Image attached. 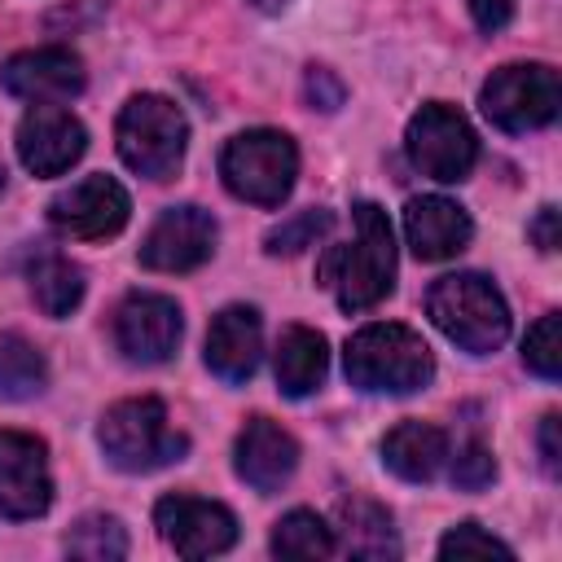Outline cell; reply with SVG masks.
Masks as SVG:
<instances>
[{"label": "cell", "mask_w": 562, "mask_h": 562, "mask_svg": "<svg viewBox=\"0 0 562 562\" xmlns=\"http://www.w3.org/2000/svg\"><path fill=\"white\" fill-rule=\"evenodd\" d=\"M97 443H101L105 461L123 474H149L171 461H184V452H189V439L167 426V408L154 395L110 404L97 426Z\"/></svg>", "instance_id": "277c9868"}, {"label": "cell", "mask_w": 562, "mask_h": 562, "mask_svg": "<svg viewBox=\"0 0 562 562\" xmlns=\"http://www.w3.org/2000/svg\"><path fill=\"white\" fill-rule=\"evenodd\" d=\"M224 189L250 206H281L299 176V145L277 127L237 132L220 154Z\"/></svg>", "instance_id": "8992f818"}, {"label": "cell", "mask_w": 562, "mask_h": 562, "mask_svg": "<svg viewBox=\"0 0 562 562\" xmlns=\"http://www.w3.org/2000/svg\"><path fill=\"white\" fill-rule=\"evenodd\" d=\"M303 92L312 101V110H338L347 101V83L329 70V66H307L303 75Z\"/></svg>", "instance_id": "f546056e"}, {"label": "cell", "mask_w": 562, "mask_h": 562, "mask_svg": "<svg viewBox=\"0 0 562 562\" xmlns=\"http://www.w3.org/2000/svg\"><path fill=\"white\" fill-rule=\"evenodd\" d=\"M154 527L180 558H215L237 540V518L228 505L184 492H171L154 505Z\"/></svg>", "instance_id": "8fae6325"}, {"label": "cell", "mask_w": 562, "mask_h": 562, "mask_svg": "<svg viewBox=\"0 0 562 562\" xmlns=\"http://www.w3.org/2000/svg\"><path fill=\"white\" fill-rule=\"evenodd\" d=\"M470 4V18H474V26L479 31H501L509 18H514V0H465Z\"/></svg>", "instance_id": "4dcf8cb0"}, {"label": "cell", "mask_w": 562, "mask_h": 562, "mask_svg": "<svg viewBox=\"0 0 562 562\" xmlns=\"http://www.w3.org/2000/svg\"><path fill=\"white\" fill-rule=\"evenodd\" d=\"M435 329L470 356H487L509 338V303L483 272H448L426 290Z\"/></svg>", "instance_id": "3957f363"}, {"label": "cell", "mask_w": 562, "mask_h": 562, "mask_svg": "<svg viewBox=\"0 0 562 562\" xmlns=\"http://www.w3.org/2000/svg\"><path fill=\"white\" fill-rule=\"evenodd\" d=\"M536 443H540V465H544V474L558 479V457H562V448H558V413H544V417H540Z\"/></svg>", "instance_id": "1f68e13d"}, {"label": "cell", "mask_w": 562, "mask_h": 562, "mask_svg": "<svg viewBox=\"0 0 562 562\" xmlns=\"http://www.w3.org/2000/svg\"><path fill=\"white\" fill-rule=\"evenodd\" d=\"M53 505L48 448L40 435L0 430V514L4 518H40Z\"/></svg>", "instance_id": "4fadbf2b"}, {"label": "cell", "mask_w": 562, "mask_h": 562, "mask_svg": "<svg viewBox=\"0 0 562 562\" xmlns=\"http://www.w3.org/2000/svg\"><path fill=\"white\" fill-rule=\"evenodd\" d=\"M26 277H31V299H35V307H40L44 316H53V321L70 316V312L79 307V299H83V268L70 263L66 255H57V250L35 255V263H31Z\"/></svg>", "instance_id": "7402d4cb"}, {"label": "cell", "mask_w": 562, "mask_h": 562, "mask_svg": "<svg viewBox=\"0 0 562 562\" xmlns=\"http://www.w3.org/2000/svg\"><path fill=\"white\" fill-rule=\"evenodd\" d=\"M114 140H119V158L136 176H145V180H171L180 171V162H184L189 123H184V114H180L176 101H167L158 92H136L119 110Z\"/></svg>", "instance_id": "5b68a950"}, {"label": "cell", "mask_w": 562, "mask_h": 562, "mask_svg": "<svg viewBox=\"0 0 562 562\" xmlns=\"http://www.w3.org/2000/svg\"><path fill=\"white\" fill-rule=\"evenodd\" d=\"M44 386H48L44 351L18 329L0 334V395L4 400H35Z\"/></svg>", "instance_id": "603a6c76"}, {"label": "cell", "mask_w": 562, "mask_h": 562, "mask_svg": "<svg viewBox=\"0 0 562 562\" xmlns=\"http://www.w3.org/2000/svg\"><path fill=\"white\" fill-rule=\"evenodd\" d=\"M404 237H408L417 259L439 263V259H452L470 246L474 224H470L465 206H457L452 198L426 193V198H413L404 206Z\"/></svg>", "instance_id": "ac0fdd59"}, {"label": "cell", "mask_w": 562, "mask_h": 562, "mask_svg": "<svg viewBox=\"0 0 562 562\" xmlns=\"http://www.w3.org/2000/svg\"><path fill=\"white\" fill-rule=\"evenodd\" d=\"M290 0H250V9H259V13H281Z\"/></svg>", "instance_id": "836d02e7"}, {"label": "cell", "mask_w": 562, "mask_h": 562, "mask_svg": "<svg viewBox=\"0 0 562 562\" xmlns=\"http://www.w3.org/2000/svg\"><path fill=\"white\" fill-rule=\"evenodd\" d=\"M237 479L255 492H281L299 470V443L290 430H281L272 417H250L233 448Z\"/></svg>", "instance_id": "2e32d148"}, {"label": "cell", "mask_w": 562, "mask_h": 562, "mask_svg": "<svg viewBox=\"0 0 562 562\" xmlns=\"http://www.w3.org/2000/svg\"><path fill=\"white\" fill-rule=\"evenodd\" d=\"M259 356H263L259 312L246 303H228L224 312H215L206 329V369L220 382H246L259 369Z\"/></svg>", "instance_id": "e0dca14e"}, {"label": "cell", "mask_w": 562, "mask_h": 562, "mask_svg": "<svg viewBox=\"0 0 562 562\" xmlns=\"http://www.w3.org/2000/svg\"><path fill=\"white\" fill-rule=\"evenodd\" d=\"M268 549L277 558H329V553H338L334 527L312 509H290L285 518H277Z\"/></svg>", "instance_id": "cb8c5ba5"}, {"label": "cell", "mask_w": 562, "mask_h": 562, "mask_svg": "<svg viewBox=\"0 0 562 562\" xmlns=\"http://www.w3.org/2000/svg\"><path fill=\"white\" fill-rule=\"evenodd\" d=\"M527 233L540 250H558V206H540L536 220L527 224Z\"/></svg>", "instance_id": "d6a6232c"}, {"label": "cell", "mask_w": 562, "mask_h": 562, "mask_svg": "<svg viewBox=\"0 0 562 562\" xmlns=\"http://www.w3.org/2000/svg\"><path fill=\"white\" fill-rule=\"evenodd\" d=\"M215 237H220V228H215L211 211H202L193 202L167 206L140 241V263L149 272H193L215 255Z\"/></svg>", "instance_id": "7c38bea8"}, {"label": "cell", "mask_w": 562, "mask_h": 562, "mask_svg": "<svg viewBox=\"0 0 562 562\" xmlns=\"http://www.w3.org/2000/svg\"><path fill=\"white\" fill-rule=\"evenodd\" d=\"M351 241L329 246L316 263V281L334 290L342 312L378 307L395 290V233L378 202H356Z\"/></svg>", "instance_id": "6da1fadb"}, {"label": "cell", "mask_w": 562, "mask_h": 562, "mask_svg": "<svg viewBox=\"0 0 562 562\" xmlns=\"http://www.w3.org/2000/svg\"><path fill=\"white\" fill-rule=\"evenodd\" d=\"M329 228H334V215H329L325 206H307V211L281 220V224L263 237V250H268V255H299V250L316 246Z\"/></svg>", "instance_id": "484cf974"}, {"label": "cell", "mask_w": 562, "mask_h": 562, "mask_svg": "<svg viewBox=\"0 0 562 562\" xmlns=\"http://www.w3.org/2000/svg\"><path fill=\"white\" fill-rule=\"evenodd\" d=\"M83 83H88V75H83L79 53L61 48V44L13 53L0 66V88L22 101H35V105H61V101L79 97Z\"/></svg>", "instance_id": "5bb4252c"}, {"label": "cell", "mask_w": 562, "mask_h": 562, "mask_svg": "<svg viewBox=\"0 0 562 562\" xmlns=\"http://www.w3.org/2000/svg\"><path fill=\"white\" fill-rule=\"evenodd\" d=\"M132 215V198L114 176H83L48 202V224L61 237L101 241L114 237Z\"/></svg>", "instance_id": "30bf717a"}, {"label": "cell", "mask_w": 562, "mask_h": 562, "mask_svg": "<svg viewBox=\"0 0 562 562\" xmlns=\"http://www.w3.org/2000/svg\"><path fill=\"white\" fill-rule=\"evenodd\" d=\"M334 544L351 558H400V540L391 527L386 505L369 501V496H342L338 501V527H334Z\"/></svg>", "instance_id": "ffe728a7"}, {"label": "cell", "mask_w": 562, "mask_h": 562, "mask_svg": "<svg viewBox=\"0 0 562 562\" xmlns=\"http://www.w3.org/2000/svg\"><path fill=\"white\" fill-rule=\"evenodd\" d=\"M496 479V457H492V448L487 443H465L461 452H457V461H452V483L461 487V492H483L487 483Z\"/></svg>", "instance_id": "f1b7e54d"}, {"label": "cell", "mask_w": 562, "mask_h": 562, "mask_svg": "<svg viewBox=\"0 0 562 562\" xmlns=\"http://www.w3.org/2000/svg\"><path fill=\"white\" fill-rule=\"evenodd\" d=\"M448 461V435L430 422H400L382 439V465L404 483H430Z\"/></svg>", "instance_id": "d6986e66"}, {"label": "cell", "mask_w": 562, "mask_h": 562, "mask_svg": "<svg viewBox=\"0 0 562 562\" xmlns=\"http://www.w3.org/2000/svg\"><path fill=\"white\" fill-rule=\"evenodd\" d=\"M347 382L369 395H408L435 378V356L417 329L395 321H373L347 338L342 351Z\"/></svg>", "instance_id": "7a4b0ae2"}, {"label": "cell", "mask_w": 562, "mask_h": 562, "mask_svg": "<svg viewBox=\"0 0 562 562\" xmlns=\"http://www.w3.org/2000/svg\"><path fill=\"white\" fill-rule=\"evenodd\" d=\"M0 189H4V167H0Z\"/></svg>", "instance_id": "e575fe53"}, {"label": "cell", "mask_w": 562, "mask_h": 562, "mask_svg": "<svg viewBox=\"0 0 562 562\" xmlns=\"http://www.w3.org/2000/svg\"><path fill=\"white\" fill-rule=\"evenodd\" d=\"M329 373V342L321 329L307 325H290L277 342V386L290 400L312 395Z\"/></svg>", "instance_id": "44dd1931"}, {"label": "cell", "mask_w": 562, "mask_h": 562, "mask_svg": "<svg viewBox=\"0 0 562 562\" xmlns=\"http://www.w3.org/2000/svg\"><path fill=\"white\" fill-rule=\"evenodd\" d=\"M114 347L123 351V360L132 364H162L176 356L180 334H184V316L180 303L154 290H132L110 321Z\"/></svg>", "instance_id": "9c48e42d"}, {"label": "cell", "mask_w": 562, "mask_h": 562, "mask_svg": "<svg viewBox=\"0 0 562 562\" xmlns=\"http://www.w3.org/2000/svg\"><path fill=\"white\" fill-rule=\"evenodd\" d=\"M88 149V127L61 105H35L18 123V158L31 176H61Z\"/></svg>", "instance_id": "9a60e30c"}, {"label": "cell", "mask_w": 562, "mask_h": 562, "mask_svg": "<svg viewBox=\"0 0 562 562\" xmlns=\"http://www.w3.org/2000/svg\"><path fill=\"white\" fill-rule=\"evenodd\" d=\"M558 325H562V316L544 312L522 338V364L531 373H540L544 382H558V373H562V334H558Z\"/></svg>", "instance_id": "4316f807"}, {"label": "cell", "mask_w": 562, "mask_h": 562, "mask_svg": "<svg viewBox=\"0 0 562 562\" xmlns=\"http://www.w3.org/2000/svg\"><path fill=\"white\" fill-rule=\"evenodd\" d=\"M439 558L443 562H465V558H501V562H514V549L505 540H496L492 531H483L479 522H457L439 540Z\"/></svg>", "instance_id": "83f0119b"}, {"label": "cell", "mask_w": 562, "mask_h": 562, "mask_svg": "<svg viewBox=\"0 0 562 562\" xmlns=\"http://www.w3.org/2000/svg\"><path fill=\"white\" fill-rule=\"evenodd\" d=\"M562 105L558 70L544 61H509L492 70V79L479 88V110L492 127L522 136L536 127H549Z\"/></svg>", "instance_id": "52a82bcc"}, {"label": "cell", "mask_w": 562, "mask_h": 562, "mask_svg": "<svg viewBox=\"0 0 562 562\" xmlns=\"http://www.w3.org/2000/svg\"><path fill=\"white\" fill-rule=\"evenodd\" d=\"M66 553L88 562H119L127 558V527L114 514H83L66 531Z\"/></svg>", "instance_id": "d4e9b609"}, {"label": "cell", "mask_w": 562, "mask_h": 562, "mask_svg": "<svg viewBox=\"0 0 562 562\" xmlns=\"http://www.w3.org/2000/svg\"><path fill=\"white\" fill-rule=\"evenodd\" d=\"M404 149H408V162L422 176L439 180V184L465 180L479 162V136H474L470 119L457 105H443V101H426L408 119Z\"/></svg>", "instance_id": "ba28073f"}]
</instances>
